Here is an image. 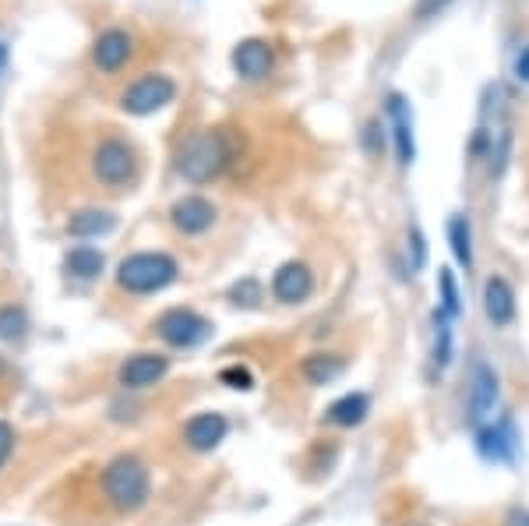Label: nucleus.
<instances>
[{
	"instance_id": "39448f33",
	"label": "nucleus",
	"mask_w": 529,
	"mask_h": 526,
	"mask_svg": "<svg viewBox=\"0 0 529 526\" xmlns=\"http://www.w3.org/2000/svg\"><path fill=\"white\" fill-rule=\"evenodd\" d=\"M156 336L163 339L166 346H177V350H191V346L205 343L212 336V322L202 318L191 308H170L152 322Z\"/></svg>"
},
{
	"instance_id": "473e14b6",
	"label": "nucleus",
	"mask_w": 529,
	"mask_h": 526,
	"mask_svg": "<svg viewBox=\"0 0 529 526\" xmlns=\"http://www.w3.org/2000/svg\"><path fill=\"white\" fill-rule=\"evenodd\" d=\"M0 371H4V361H0Z\"/></svg>"
},
{
	"instance_id": "bb28decb",
	"label": "nucleus",
	"mask_w": 529,
	"mask_h": 526,
	"mask_svg": "<svg viewBox=\"0 0 529 526\" xmlns=\"http://www.w3.org/2000/svg\"><path fill=\"white\" fill-rule=\"evenodd\" d=\"M11 452H15V428L8 421H0V466L8 463Z\"/></svg>"
},
{
	"instance_id": "f03ea898",
	"label": "nucleus",
	"mask_w": 529,
	"mask_h": 526,
	"mask_svg": "<svg viewBox=\"0 0 529 526\" xmlns=\"http://www.w3.org/2000/svg\"><path fill=\"white\" fill-rule=\"evenodd\" d=\"M230 166V142L223 131H194L177 149V170L184 181L209 184Z\"/></svg>"
},
{
	"instance_id": "f257e3e1",
	"label": "nucleus",
	"mask_w": 529,
	"mask_h": 526,
	"mask_svg": "<svg viewBox=\"0 0 529 526\" xmlns=\"http://www.w3.org/2000/svg\"><path fill=\"white\" fill-rule=\"evenodd\" d=\"M103 498L120 516H135L152 498V474L138 456H117L103 466Z\"/></svg>"
},
{
	"instance_id": "1a4fd4ad",
	"label": "nucleus",
	"mask_w": 529,
	"mask_h": 526,
	"mask_svg": "<svg viewBox=\"0 0 529 526\" xmlns=\"http://www.w3.org/2000/svg\"><path fill=\"white\" fill-rule=\"evenodd\" d=\"M216 205L209 202V198L202 195H184L173 202L170 209V223L177 233H184V237H202V233H209L212 226H216Z\"/></svg>"
},
{
	"instance_id": "0eeeda50",
	"label": "nucleus",
	"mask_w": 529,
	"mask_h": 526,
	"mask_svg": "<svg viewBox=\"0 0 529 526\" xmlns=\"http://www.w3.org/2000/svg\"><path fill=\"white\" fill-rule=\"evenodd\" d=\"M501 396V385H498V371L491 368L487 361H477L470 371V424L473 428H484L487 417L494 414V406H498Z\"/></svg>"
},
{
	"instance_id": "aec40b11",
	"label": "nucleus",
	"mask_w": 529,
	"mask_h": 526,
	"mask_svg": "<svg viewBox=\"0 0 529 526\" xmlns=\"http://www.w3.org/2000/svg\"><path fill=\"white\" fill-rule=\"evenodd\" d=\"M113 226H117V216L106 209H82L68 219V233H75V237H103Z\"/></svg>"
},
{
	"instance_id": "5701e85b",
	"label": "nucleus",
	"mask_w": 529,
	"mask_h": 526,
	"mask_svg": "<svg viewBox=\"0 0 529 526\" xmlns=\"http://www.w3.org/2000/svg\"><path fill=\"white\" fill-rule=\"evenodd\" d=\"M438 311H445L452 322L462 315V294L452 269H438Z\"/></svg>"
},
{
	"instance_id": "4be33fe9",
	"label": "nucleus",
	"mask_w": 529,
	"mask_h": 526,
	"mask_svg": "<svg viewBox=\"0 0 529 526\" xmlns=\"http://www.w3.org/2000/svg\"><path fill=\"white\" fill-rule=\"evenodd\" d=\"M64 269L75 279H96L99 272H103V255H99L96 248H89V244H78V248H71L68 258H64Z\"/></svg>"
},
{
	"instance_id": "b1692460",
	"label": "nucleus",
	"mask_w": 529,
	"mask_h": 526,
	"mask_svg": "<svg viewBox=\"0 0 529 526\" xmlns=\"http://www.w3.org/2000/svg\"><path fill=\"white\" fill-rule=\"evenodd\" d=\"M25 311L8 304V308H0V339H8V343H18L25 336Z\"/></svg>"
},
{
	"instance_id": "cd10ccee",
	"label": "nucleus",
	"mask_w": 529,
	"mask_h": 526,
	"mask_svg": "<svg viewBox=\"0 0 529 526\" xmlns=\"http://www.w3.org/2000/svg\"><path fill=\"white\" fill-rule=\"evenodd\" d=\"M410 248H413V269H424L427 248H424V233H420V226H413L410 230Z\"/></svg>"
},
{
	"instance_id": "2f4dec72",
	"label": "nucleus",
	"mask_w": 529,
	"mask_h": 526,
	"mask_svg": "<svg viewBox=\"0 0 529 526\" xmlns=\"http://www.w3.org/2000/svg\"><path fill=\"white\" fill-rule=\"evenodd\" d=\"M406 526H424V523H406Z\"/></svg>"
},
{
	"instance_id": "9d476101",
	"label": "nucleus",
	"mask_w": 529,
	"mask_h": 526,
	"mask_svg": "<svg viewBox=\"0 0 529 526\" xmlns=\"http://www.w3.org/2000/svg\"><path fill=\"white\" fill-rule=\"evenodd\" d=\"M314 294V272L307 262H283L272 272V297L279 304H304Z\"/></svg>"
},
{
	"instance_id": "20e7f679",
	"label": "nucleus",
	"mask_w": 529,
	"mask_h": 526,
	"mask_svg": "<svg viewBox=\"0 0 529 526\" xmlns=\"http://www.w3.org/2000/svg\"><path fill=\"white\" fill-rule=\"evenodd\" d=\"M138 173V159L135 149L124 142V138L110 135L92 149V177H96L103 188H127V184L135 181Z\"/></svg>"
},
{
	"instance_id": "7c9ffc66",
	"label": "nucleus",
	"mask_w": 529,
	"mask_h": 526,
	"mask_svg": "<svg viewBox=\"0 0 529 526\" xmlns=\"http://www.w3.org/2000/svg\"><path fill=\"white\" fill-rule=\"evenodd\" d=\"M4 68H8V43L0 39V75H4Z\"/></svg>"
},
{
	"instance_id": "423d86ee",
	"label": "nucleus",
	"mask_w": 529,
	"mask_h": 526,
	"mask_svg": "<svg viewBox=\"0 0 529 526\" xmlns=\"http://www.w3.org/2000/svg\"><path fill=\"white\" fill-rule=\"evenodd\" d=\"M173 96H177L173 78L145 75L120 96V106H124L127 113H135V117H145V113H156V110H163L166 103H173Z\"/></svg>"
},
{
	"instance_id": "9b49d317",
	"label": "nucleus",
	"mask_w": 529,
	"mask_h": 526,
	"mask_svg": "<svg viewBox=\"0 0 529 526\" xmlns=\"http://www.w3.org/2000/svg\"><path fill=\"white\" fill-rule=\"evenodd\" d=\"M226 435H230V421L223 414H216V410L194 414L180 431V438H184V445L191 452H212L219 442H226Z\"/></svg>"
},
{
	"instance_id": "f3484780",
	"label": "nucleus",
	"mask_w": 529,
	"mask_h": 526,
	"mask_svg": "<svg viewBox=\"0 0 529 526\" xmlns=\"http://www.w3.org/2000/svg\"><path fill=\"white\" fill-rule=\"evenodd\" d=\"M371 414V396L367 392H346L336 403L325 406V424L332 428H360Z\"/></svg>"
},
{
	"instance_id": "6e6552de",
	"label": "nucleus",
	"mask_w": 529,
	"mask_h": 526,
	"mask_svg": "<svg viewBox=\"0 0 529 526\" xmlns=\"http://www.w3.org/2000/svg\"><path fill=\"white\" fill-rule=\"evenodd\" d=\"M166 371H170V357L156 354V350H142V354H131L124 364H120L117 382L124 385V389H135V392L152 389V385L163 382Z\"/></svg>"
},
{
	"instance_id": "6ab92c4d",
	"label": "nucleus",
	"mask_w": 529,
	"mask_h": 526,
	"mask_svg": "<svg viewBox=\"0 0 529 526\" xmlns=\"http://www.w3.org/2000/svg\"><path fill=\"white\" fill-rule=\"evenodd\" d=\"M455 357V329H452V318L445 311L434 308V346H431V364L434 371H448Z\"/></svg>"
},
{
	"instance_id": "a211bd4d",
	"label": "nucleus",
	"mask_w": 529,
	"mask_h": 526,
	"mask_svg": "<svg viewBox=\"0 0 529 526\" xmlns=\"http://www.w3.org/2000/svg\"><path fill=\"white\" fill-rule=\"evenodd\" d=\"M297 371L307 385H332L336 378H343L346 357L343 354H328V350H314V354H307L304 361L297 364Z\"/></svg>"
},
{
	"instance_id": "dca6fc26",
	"label": "nucleus",
	"mask_w": 529,
	"mask_h": 526,
	"mask_svg": "<svg viewBox=\"0 0 529 526\" xmlns=\"http://www.w3.org/2000/svg\"><path fill=\"white\" fill-rule=\"evenodd\" d=\"M131 53H135V39L127 36L124 29H106L96 39V46H92V61H96L99 71L113 75V71H120L131 61Z\"/></svg>"
},
{
	"instance_id": "ddd939ff",
	"label": "nucleus",
	"mask_w": 529,
	"mask_h": 526,
	"mask_svg": "<svg viewBox=\"0 0 529 526\" xmlns=\"http://www.w3.org/2000/svg\"><path fill=\"white\" fill-rule=\"evenodd\" d=\"M388 121H392V142H395V156L399 163L410 166L417 159V142H413V113L399 92L388 96Z\"/></svg>"
},
{
	"instance_id": "f8f14e48",
	"label": "nucleus",
	"mask_w": 529,
	"mask_h": 526,
	"mask_svg": "<svg viewBox=\"0 0 529 526\" xmlns=\"http://www.w3.org/2000/svg\"><path fill=\"white\" fill-rule=\"evenodd\" d=\"M477 452L487 463H512L515 452H519V435H515V424L508 417L494 424L477 428Z\"/></svg>"
},
{
	"instance_id": "c85d7f7f",
	"label": "nucleus",
	"mask_w": 529,
	"mask_h": 526,
	"mask_svg": "<svg viewBox=\"0 0 529 526\" xmlns=\"http://www.w3.org/2000/svg\"><path fill=\"white\" fill-rule=\"evenodd\" d=\"M501 526H529V509H522V505L508 509L505 519H501Z\"/></svg>"
},
{
	"instance_id": "a878e982",
	"label": "nucleus",
	"mask_w": 529,
	"mask_h": 526,
	"mask_svg": "<svg viewBox=\"0 0 529 526\" xmlns=\"http://www.w3.org/2000/svg\"><path fill=\"white\" fill-rule=\"evenodd\" d=\"M448 4H452V0H417V8H413V18H417V22H427V18L441 15V11H445Z\"/></svg>"
},
{
	"instance_id": "412c9836",
	"label": "nucleus",
	"mask_w": 529,
	"mask_h": 526,
	"mask_svg": "<svg viewBox=\"0 0 529 526\" xmlns=\"http://www.w3.org/2000/svg\"><path fill=\"white\" fill-rule=\"evenodd\" d=\"M448 244H452V255L462 269H473V226L470 216H452L448 219Z\"/></svg>"
},
{
	"instance_id": "c756f323",
	"label": "nucleus",
	"mask_w": 529,
	"mask_h": 526,
	"mask_svg": "<svg viewBox=\"0 0 529 526\" xmlns=\"http://www.w3.org/2000/svg\"><path fill=\"white\" fill-rule=\"evenodd\" d=\"M515 78H519L522 85H529V46L515 57Z\"/></svg>"
},
{
	"instance_id": "393cba45",
	"label": "nucleus",
	"mask_w": 529,
	"mask_h": 526,
	"mask_svg": "<svg viewBox=\"0 0 529 526\" xmlns=\"http://www.w3.org/2000/svg\"><path fill=\"white\" fill-rule=\"evenodd\" d=\"M219 382L230 385V389H240V392L254 389V375L247 368H240V364H230V368L219 371Z\"/></svg>"
},
{
	"instance_id": "7ed1b4c3",
	"label": "nucleus",
	"mask_w": 529,
	"mask_h": 526,
	"mask_svg": "<svg viewBox=\"0 0 529 526\" xmlns=\"http://www.w3.org/2000/svg\"><path fill=\"white\" fill-rule=\"evenodd\" d=\"M177 272V258L166 255V251H138L117 265V286L131 297H149L166 290L177 279Z\"/></svg>"
},
{
	"instance_id": "4468645a",
	"label": "nucleus",
	"mask_w": 529,
	"mask_h": 526,
	"mask_svg": "<svg viewBox=\"0 0 529 526\" xmlns=\"http://www.w3.org/2000/svg\"><path fill=\"white\" fill-rule=\"evenodd\" d=\"M484 315L494 329H508L515 322V290L505 276H487L484 283Z\"/></svg>"
},
{
	"instance_id": "2eb2a0df",
	"label": "nucleus",
	"mask_w": 529,
	"mask_h": 526,
	"mask_svg": "<svg viewBox=\"0 0 529 526\" xmlns=\"http://www.w3.org/2000/svg\"><path fill=\"white\" fill-rule=\"evenodd\" d=\"M233 71L247 82H261L269 78L272 71V46L265 39H244V43L233 46Z\"/></svg>"
}]
</instances>
